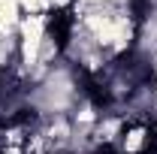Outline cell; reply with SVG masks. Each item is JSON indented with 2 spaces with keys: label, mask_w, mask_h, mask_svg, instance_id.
I'll return each instance as SVG.
<instances>
[{
  "label": "cell",
  "mask_w": 157,
  "mask_h": 154,
  "mask_svg": "<svg viewBox=\"0 0 157 154\" xmlns=\"http://www.w3.org/2000/svg\"><path fill=\"white\" fill-rule=\"evenodd\" d=\"M103 6H112V0H76L73 12H88V9H103Z\"/></svg>",
  "instance_id": "cell-1"
},
{
  "label": "cell",
  "mask_w": 157,
  "mask_h": 154,
  "mask_svg": "<svg viewBox=\"0 0 157 154\" xmlns=\"http://www.w3.org/2000/svg\"><path fill=\"white\" fill-rule=\"evenodd\" d=\"M151 91H154V97H157V64H154V70H151Z\"/></svg>",
  "instance_id": "cell-2"
}]
</instances>
